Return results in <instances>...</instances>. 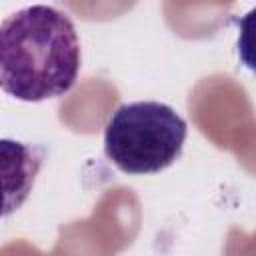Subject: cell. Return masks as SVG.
<instances>
[{
  "label": "cell",
  "instance_id": "1",
  "mask_svg": "<svg viewBox=\"0 0 256 256\" xmlns=\"http://www.w3.org/2000/svg\"><path fill=\"white\" fill-rule=\"evenodd\" d=\"M80 70V42L68 14L26 6L0 24V88L24 102L66 94Z\"/></svg>",
  "mask_w": 256,
  "mask_h": 256
},
{
  "label": "cell",
  "instance_id": "2",
  "mask_svg": "<svg viewBox=\"0 0 256 256\" xmlns=\"http://www.w3.org/2000/svg\"><path fill=\"white\" fill-rule=\"evenodd\" d=\"M186 134V120L168 104L128 102L106 122L104 152L126 174H156L182 154Z\"/></svg>",
  "mask_w": 256,
  "mask_h": 256
},
{
  "label": "cell",
  "instance_id": "3",
  "mask_svg": "<svg viewBox=\"0 0 256 256\" xmlns=\"http://www.w3.org/2000/svg\"><path fill=\"white\" fill-rule=\"evenodd\" d=\"M44 152L32 144L0 138V218L16 212L30 196Z\"/></svg>",
  "mask_w": 256,
  "mask_h": 256
}]
</instances>
